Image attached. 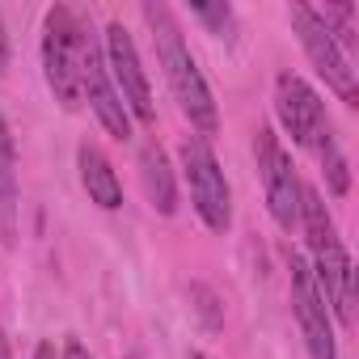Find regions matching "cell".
Instances as JSON below:
<instances>
[{
	"label": "cell",
	"instance_id": "cell-3",
	"mask_svg": "<svg viewBox=\"0 0 359 359\" xmlns=\"http://www.w3.org/2000/svg\"><path fill=\"white\" fill-rule=\"evenodd\" d=\"M81 34H85V22L76 18V9H68V5L47 9V22H43V76H47V89L55 93V102L64 110L81 106Z\"/></svg>",
	"mask_w": 359,
	"mask_h": 359
},
{
	"label": "cell",
	"instance_id": "cell-13",
	"mask_svg": "<svg viewBox=\"0 0 359 359\" xmlns=\"http://www.w3.org/2000/svg\"><path fill=\"white\" fill-rule=\"evenodd\" d=\"M140 182H144V195L148 203L161 212V216H173L177 212V177H173V165H169V152L148 140L140 148Z\"/></svg>",
	"mask_w": 359,
	"mask_h": 359
},
{
	"label": "cell",
	"instance_id": "cell-7",
	"mask_svg": "<svg viewBox=\"0 0 359 359\" xmlns=\"http://www.w3.org/2000/svg\"><path fill=\"white\" fill-rule=\"evenodd\" d=\"M287 287H292V313L304 338L309 359H338V338H334V317L317 292V279L300 254H287Z\"/></svg>",
	"mask_w": 359,
	"mask_h": 359
},
{
	"label": "cell",
	"instance_id": "cell-19",
	"mask_svg": "<svg viewBox=\"0 0 359 359\" xmlns=\"http://www.w3.org/2000/svg\"><path fill=\"white\" fill-rule=\"evenodd\" d=\"M9 68V34H5V22H0V72Z\"/></svg>",
	"mask_w": 359,
	"mask_h": 359
},
{
	"label": "cell",
	"instance_id": "cell-16",
	"mask_svg": "<svg viewBox=\"0 0 359 359\" xmlns=\"http://www.w3.org/2000/svg\"><path fill=\"white\" fill-rule=\"evenodd\" d=\"M191 13H195L216 39H229V34H233V9H229V5H191Z\"/></svg>",
	"mask_w": 359,
	"mask_h": 359
},
{
	"label": "cell",
	"instance_id": "cell-1",
	"mask_svg": "<svg viewBox=\"0 0 359 359\" xmlns=\"http://www.w3.org/2000/svg\"><path fill=\"white\" fill-rule=\"evenodd\" d=\"M296 229H304V241H309V271L317 279V292L330 309V317H338L342 325H351L355 317V271H351V258H346V245L334 229V216L330 208L321 203V195L313 187H300V220Z\"/></svg>",
	"mask_w": 359,
	"mask_h": 359
},
{
	"label": "cell",
	"instance_id": "cell-10",
	"mask_svg": "<svg viewBox=\"0 0 359 359\" xmlns=\"http://www.w3.org/2000/svg\"><path fill=\"white\" fill-rule=\"evenodd\" d=\"M275 118L292 135V144H300V148H313L330 131V114H325L317 89L296 72L275 76Z\"/></svg>",
	"mask_w": 359,
	"mask_h": 359
},
{
	"label": "cell",
	"instance_id": "cell-9",
	"mask_svg": "<svg viewBox=\"0 0 359 359\" xmlns=\"http://www.w3.org/2000/svg\"><path fill=\"white\" fill-rule=\"evenodd\" d=\"M81 102H89V110L97 114V123L106 127V135L114 140H131V114L106 72V60H102V43L97 34L85 26L81 34Z\"/></svg>",
	"mask_w": 359,
	"mask_h": 359
},
{
	"label": "cell",
	"instance_id": "cell-15",
	"mask_svg": "<svg viewBox=\"0 0 359 359\" xmlns=\"http://www.w3.org/2000/svg\"><path fill=\"white\" fill-rule=\"evenodd\" d=\"M317 18L334 34V43L351 55V47H355V5H325V9H317Z\"/></svg>",
	"mask_w": 359,
	"mask_h": 359
},
{
	"label": "cell",
	"instance_id": "cell-14",
	"mask_svg": "<svg viewBox=\"0 0 359 359\" xmlns=\"http://www.w3.org/2000/svg\"><path fill=\"white\" fill-rule=\"evenodd\" d=\"M313 152H317V161H321V173H325L330 195H334V199H342V195L351 191V169H346V156H342V148H338L334 127H330V131L313 144Z\"/></svg>",
	"mask_w": 359,
	"mask_h": 359
},
{
	"label": "cell",
	"instance_id": "cell-18",
	"mask_svg": "<svg viewBox=\"0 0 359 359\" xmlns=\"http://www.w3.org/2000/svg\"><path fill=\"white\" fill-rule=\"evenodd\" d=\"M34 359H60V355H55V342H51V338H43V342L34 346Z\"/></svg>",
	"mask_w": 359,
	"mask_h": 359
},
{
	"label": "cell",
	"instance_id": "cell-20",
	"mask_svg": "<svg viewBox=\"0 0 359 359\" xmlns=\"http://www.w3.org/2000/svg\"><path fill=\"white\" fill-rule=\"evenodd\" d=\"M0 359H13V355H9V338H5V325H0Z\"/></svg>",
	"mask_w": 359,
	"mask_h": 359
},
{
	"label": "cell",
	"instance_id": "cell-8",
	"mask_svg": "<svg viewBox=\"0 0 359 359\" xmlns=\"http://www.w3.org/2000/svg\"><path fill=\"white\" fill-rule=\"evenodd\" d=\"M102 60H106V72L127 106L131 118L140 123H152L156 118V106H152V89H148V76H144V64H140V51L127 34L123 22H110L106 26V43H102Z\"/></svg>",
	"mask_w": 359,
	"mask_h": 359
},
{
	"label": "cell",
	"instance_id": "cell-11",
	"mask_svg": "<svg viewBox=\"0 0 359 359\" xmlns=\"http://www.w3.org/2000/svg\"><path fill=\"white\" fill-rule=\"evenodd\" d=\"M18 212H22V187H18V144L13 127L0 114V245H18Z\"/></svg>",
	"mask_w": 359,
	"mask_h": 359
},
{
	"label": "cell",
	"instance_id": "cell-4",
	"mask_svg": "<svg viewBox=\"0 0 359 359\" xmlns=\"http://www.w3.org/2000/svg\"><path fill=\"white\" fill-rule=\"evenodd\" d=\"M177 161H182V173L191 182V199H195L199 220L212 233H229L233 229V191H229V177H224L212 144L203 135H182Z\"/></svg>",
	"mask_w": 359,
	"mask_h": 359
},
{
	"label": "cell",
	"instance_id": "cell-5",
	"mask_svg": "<svg viewBox=\"0 0 359 359\" xmlns=\"http://www.w3.org/2000/svg\"><path fill=\"white\" fill-rule=\"evenodd\" d=\"M287 18H292V30H296V39H300V47H304V55H309V64L317 68V76L338 93V102L342 106H359V81H355V60L334 43V34L321 26V18H317V9L313 5H304V0H296V5L287 9Z\"/></svg>",
	"mask_w": 359,
	"mask_h": 359
},
{
	"label": "cell",
	"instance_id": "cell-17",
	"mask_svg": "<svg viewBox=\"0 0 359 359\" xmlns=\"http://www.w3.org/2000/svg\"><path fill=\"white\" fill-rule=\"evenodd\" d=\"M60 359H93V355L85 351V342H81V338H64V351H60Z\"/></svg>",
	"mask_w": 359,
	"mask_h": 359
},
{
	"label": "cell",
	"instance_id": "cell-12",
	"mask_svg": "<svg viewBox=\"0 0 359 359\" xmlns=\"http://www.w3.org/2000/svg\"><path fill=\"white\" fill-rule=\"evenodd\" d=\"M76 169H81V187H85L89 203H97L102 212H118L123 208V182H118L110 156L97 144H81L76 148Z\"/></svg>",
	"mask_w": 359,
	"mask_h": 359
},
{
	"label": "cell",
	"instance_id": "cell-6",
	"mask_svg": "<svg viewBox=\"0 0 359 359\" xmlns=\"http://www.w3.org/2000/svg\"><path fill=\"white\" fill-rule=\"evenodd\" d=\"M254 156H258V173H262V191H266V208L275 216V224L283 233L296 229L300 220V173L292 165V152L283 148V140L271 127H258L254 135Z\"/></svg>",
	"mask_w": 359,
	"mask_h": 359
},
{
	"label": "cell",
	"instance_id": "cell-2",
	"mask_svg": "<svg viewBox=\"0 0 359 359\" xmlns=\"http://www.w3.org/2000/svg\"><path fill=\"white\" fill-rule=\"evenodd\" d=\"M144 22L152 26L156 60H161V68H165V81H169V89H173V102L182 106V114L191 118L195 135H203V140L216 135V127H220L216 97H212V89H208V81H203V72H199V64H195L187 39H182L177 18H173L165 5H152V0H148V5H144Z\"/></svg>",
	"mask_w": 359,
	"mask_h": 359
},
{
	"label": "cell",
	"instance_id": "cell-21",
	"mask_svg": "<svg viewBox=\"0 0 359 359\" xmlns=\"http://www.w3.org/2000/svg\"><path fill=\"white\" fill-rule=\"evenodd\" d=\"M191 359H208V355H191Z\"/></svg>",
	"mask_w": 359,
	"mask_h": 359
}]
</instances>
